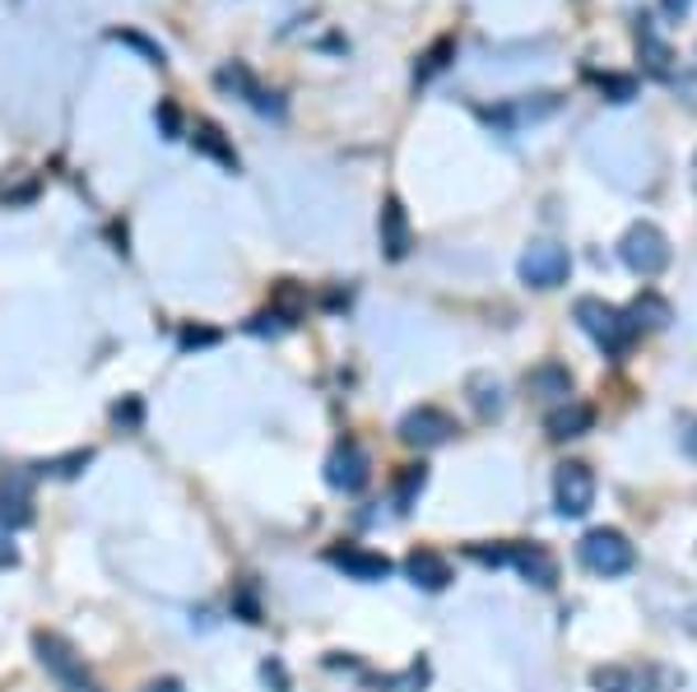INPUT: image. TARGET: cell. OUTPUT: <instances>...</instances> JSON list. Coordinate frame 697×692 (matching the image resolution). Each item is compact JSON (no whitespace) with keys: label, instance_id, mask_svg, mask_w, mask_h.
Returning <instances> with one entry per match:
<instances>
[{"label":"cell","instance_id":"obj_1","mask_svg":"<svg viewBox=\"0 0 697 692\" xmlns=\"http://www.w3.org/2000/svg\"><path fill=\"white\" fill-rule=\"evenodd\" d=\"M572 317H577V326L587 330L604 353H614V359H619V353H627V344L637 340V330H633V321H627V311L600 302V298H581Z\"/></svg>","mask_w":697,"mask_h":692},{"label":"cell","instance_id":"obj_2","mask_svg":"<svg viewBox=\"0 0 697 692\" xmlns=\"http://www.w3.org/2000/svg\"><path fill=\"white\" fill-rule=\"evenodd\" d=\"M577 557H581V567L595 572V576H623V572H633L637 549L627 544V534H623V530L600 525V530H591V534H581Z\"/></svg>","mask_w":697,"mask_h":692},{"label":"cell","instance_id":"obj_3","mask_svg":"<svg viewBox=\"0 0 697 692\" xmlns=\"http://www.w3.org/2000/svg\"><path fill=\"white\" fill-rule=\"evenodd\" d=\"M619 256H623V265L633 275L656 279L669 265V237L656 228V223H633V228L623 233V242H619Z\"/></svg>","mask_w":697,"mask_h":692},{"label":"cell","instance_id":"obj_4","mask_svg":"<svg viewBox=\"0 0 697 692\" xmlns=\"http://www.w3.org/2000/svg\"><path fill=\"white\" fill-rule=\"evenodd\" d=\"M553 507H558V517H587V511L595 507V475H591V465H581V460H563L553 470Z\"/></svg>","mask_w":697,"mask_h":692},{"label":"cell","instance_id":"obj_5","mask_svg":"<svg viewBox=\"0 0 697 692\" xmlns=\"http://www.w3.org/2000/svg\"><path fill=\"white\" fill-rule=\"evenodd\" d=\"M456 437V418L437 409V405H419L400 418V441L404 446H419V451H433V446L452 441Z\"/></svg>","mask_w":697,"mask_h":692},{"label":"cell","instance_id":"obj_6","mask_svg":"<svg viewBox=\"0 0 697 692\" xmlns=\"http://www.w3.org/2000/svg\"><path fill=\"white\" fill-rule=\"evenodd\" d=\"M368 470H372V460L353 437L335 441V451L326 456V483L335 488V493H358V488L368 483Z\"/></svg>","mask_w":697,"mask_h":692},{"label":"cell","instance_id":"obj_7","mask_svg":"<svg viewBox=\"0 0 697 692\" xmlns=\"http://www.w3.org/2000/svg\"><path fill=\"white\" fill-rule=\"evenodd\" d=\"M572 270V256L558 247V242H530L521 256V279L530 288H558Z\"/></svg>","mask_w":697,"mask_h":692},{"label":"cell","instance_id":"obj_8","mask_svg":"<svg viewBox=\"0 0 697 692\" xmlns=\"http://www.w3.org/2000/svg\"><path fill=\"white\" fill-rule=\"evenodd\" d=\"M33 651L42 660V669H47L52 679H61L65 688L84 679V660H80V651L61 632H33Z\"/></svg>","mask_w":697,"mask_h":692},{"label":"cell","instance_id":"obj_9","mask_svg":"<svg viewBox=\"0 0 697 692\" xmlns=\"http://www.w3.org/2000/svg\"><path fill=\"white\" fill-rule=\"evenodd\" d=\"M410 247H414L410 214H404L400 195H387V200H381V252H387V260H404Z\"/></svg>","mask_w":697,"mask_h":692},{"label":"cell","instance_id":"obj_10","mask_svg":"<svg viewBox=\"0 0 697 692\" xmlns=\"http://www.w3.org/2000/svg\"><path fill=\"white\" fill-rule=\"evenodd\" d=\"M507 567H516V572H521L526 582L539 586V590H549V586L558 582V557H553L545 544H511Z\"/></svg>","mask_w":697,"mask_h":692},{"label":"cell","instance_id":"obj_11","mask_svg":"<svg viewBox=\"0 0 697 692\" xmlns=\"http://www.w3.org/2000/svg\"><path fill=\"white\" fill-rule=\"evenodd\" d=\"M404 576L419 586V590H429V595H437V590H446L452 586V563L437 553V549H414L410 557H404Z\"/></svg>","mask_w":697,"mask_h":692},{"label":"cell","instance_id":"obj_12","mask_svg":"<svg viewBox=\"0 0 697 692\" xmlns=\"http://www.w3.org/2000/svg\"><path fill=\"white\" fill-rule=\"evenodd\" d=\"M326 557L340 572H349L353 582H387V576H391V557L372 553V549H330Z\"/></svg>","mask_w":697,"mask_h":692},{"label":"cell","instance_id":"obj_13","mask_svg":"<svg viewBox=\"0 0 697 692\" xmlns=\"http://www.w3.org/2000/svg\"><path fill=\"white\" fill-rule=\"evenodd\" d=\"M591 423H595V409L591 405H558L549 418H545V433L553 437V441H572V437H587L591 433Z\"/></svg>","mask_w":697,"mask_h":692},{"label":"cell","instance_id":"obj_14","mask_svg":"<svg viewBox=\"0 0 697 692\" xmlns=\"http://www.w3.org/2000/svg\"><path fill=\"white\" fill-rule=\"evenodd\" d=\"M591 683H595V692H651V674L633 664H600Z\"/></svg>","mask_w":697,"mask_h":692},{"label":"cell","instance_id":"obj_15","mask_svg":"<svg viewBox=\"0 0 697 692\" xmlns=\"http://www.w3.org/2000/svg\"><path fill=\"white\" fill-rule=\"evenodd\" d=\"M465 395H469V405H475L479 418H498L507 409V400H503V382L493 372H475L465 382Z\"/></svg>","mask_w":697,"mask_h":692},{"label":"cell","instance_id":"obj_16","mask_svg":"<svg viewBox=\"0 0 697 692\" xmlns=\"http://www.w3.org/2000/svg\"><path fill=\"white\" fill-rule=\"evenodd\" d=\"M191 145H196V153H205V159H214L219 168L237 172V153H233V145H229V140H223V130H219L214 121H196Z\"/></svg>","mask_w":697,"mask_h":692},{"label":"cell","instance_id":"obj_17","mask_svg":"<svg viewBox=\"0 0 697 692\" xmlns=\"http://www.w3.org/2000/svg\"><path fill=\"white\" fill-rule=\"evenodd\" d=\"M637 52H642V65L656 79H665L669 75V61H674V52H669V42H661L656 38V29H651V19H637Z\"/></svg>","mask_w":697,"mask_h":692},{"label":"cell","instance_id":"obj_18","mask_svg":"<svg viewBox=\"0 0 697 692\" xmlns=\"http://www.w3.org/2000/svg\"><path fill=\"white\" fill-rule=\"evenodd\" d=\"M627 321H633V330H665L674 321V307L661 294H637L627 307Z\"/></svg>","mask_w":697,"mask_h":692},{"label":"cell","instance_id":"obj_19","mask_svg":"<svg viewBox=\"0 0 697 692\" xmlns=\"http://www.w3.org/2000/svg\"><path fill=\"white\" fill-rule=\"evenodd\" d=\"M33 521V498L19 483H0V530H24Z\"/></svg>","mask_w":697,"mask_h":692},{"label":"cell","instance_id":"obj_20","mask_svg":"<svg viewBox=\"0 0 697 692\" xmlns=\"http://www.w3.org/2000/svg\"><path fill=\"white\" fill-rule=\"evenodd\" d=\"M214 84L223 88V94H237V98H246V103H252V107H256V98H261V84H256V75H252V71H246V65H242V61H233V65H223V71L214 75Z\"/></svg>","mask_w":697,"mask_h":692},{"label":"cell","instance_id":"obj_21","mask_svg":"<svg viewBox=\"0 0 697 692\" xmlns=\"http://www.w3.org/2000/svg\"><path fill=\"white\" fill-rule=\"evenodd\" d=\"M530 391H539V395H568L572 391V376H568V368L545 363V368L530 372Z\"/></svg>","mask_w":697,"mask_h":692},{"label":"cell","instance_id":"obj_22","mask_svg":"<svg viewBox=\"0 0 697 692\" xmlns=\"http://www.w3.org/2000/svg\"><path fill=\"white\" fill-rule=\"evenodd\" d=\"M423 483H429V470H423V465H410V470L400 475V483H395V511H410L414 498L423 493Z\"/></svg>","mask_w":697,"mask_h":692},{"label":"cell","instance_id":"obj_23","mask_svg":"<svg viewBox=\"0 0 697 692\" xmlns=\"http://www.w3.org/2000/svg\"><path fill=\"white\" fill-rule=\"evenodd\" d=\"M600 88L610 94V103H633L637 79H627V75H600Z\"/></svg>","mask_w":697,"mask_h":692},{"label":"cell","instance_id":"obj_24","mask_svg":"<svg viewBox=\"0 0 697 692\" xmlns=\"http://www.w3.org/2000/svg\"><path fill=\"white\" fill-rule=\"evenodd\" d=\"M452 52H456V42H452V38H442V42H437V47H433L429 56H423V61H419V79H429V75H437V71H442V65H446V56H452Z\"/></svg>","mask_w":697,"mask_h":692},{"label":"cell","instance_id":"obj_25","mask_svg":"<svg viewBox=\"0 0 697 692\" xmlns=\"http://www.w3.org/2000/svg\"><path fill=\"white\" fill-rule=\"evenodd\" d=\"M88 460H94V451H71V456H61V460H52V465H47V470H52L56 479H75V475L84 470V465H88Z\"/></svg>","mask_w":697,"mask_h":692},{"label":"cell","instance_id":"obj_26","mask_svg":"<svg viewBox=\"0 0 697 692\" xmlns=\"http://www.w3.org/2000/svg\"><path fill=\"white\" fill-rule=\"evenodd\" d=\"M469 557L475 563H484V567H507V557H511V544H469Z\"/></svg>","mask_w":697,"mask_h":692},{"label":"cell","instance_id":"obj_27","mask_svg":"<svg viewBox=\"0 0 697 692\" xmlns=\"http://www.w3.org/2000/svg\"><path fill=\"white\" fill-rule=\"evenodd\" d=\"M140 418H145L140 400H117V405H112V423H117V428H140Z\"/></svg>","mask_w":697,"mask_h":692},{"label":"cell","instance_id":"obj_28","mask_svg":"<svg viewBox=\"0 0 697 692\" xmlns=\"http://www.w3.org/2000/svg\"><path fill=\"white\" fill-rule=\"evenodd\" d=\"M112 38H117V42H130V47H140L154 65H163V47H154V42L149 38H140V33H130V29H112Z\"/></svg>","mask_w":697,"mask_h":692},{"label":"cell","instance_id":"obj_29","mask_svg":"<svg viewBox=\"0 0 697 692\" xmlns=\"http://www.w3.org/2000/svg\"><path fill=\"white\" fill-rule=\"evenodd\" d=\"M679 451L697 460V414H679Z\"/></svg>","mask_w":697,"mask_h":692},{"label":"cell","instance_id":"obj_30","mask_svg":"<svg viewBox=\"0 0 697 692\" xmlns=\"http://www.w3.org/2000/svg\"><path fill=\"white\" fill-rule=\"evenodd\" d=\"M154 121L163 126V140H177V136H182V117H177V107H172V103H163L159 111H154Z\"/></svg>","mask_w":697,"mask_h":692},{"label":"cell","instance_id":"obj_31","mask_svg":"<svg viewBox=\"0 0 697 692\" xmlns=\"http://www.w3.org/2000/svg\"><path fill=\"white\" fill-rule=\"evenodd\" d=\"M210 344H219V330H196V326L182 330V349H210Z\"/></svg>","mask_w":697,"mask_h":692},{"label":"cell","instance_id":"obj_32","mask_svg":"<svg viewBox=\"0 0 697 692\" xmlns=\"http://www.w3.org/2000/svg\"><path fill=\"white\" fill-rule=\"evenodd\" d=\"M261 679H265V688L288 692V674H284V664H279V660H265V664H261Z\"/></svg>","mask_w":697,"mask_h":692},{"label":"cell","instance_id":"obj_33","mask_svg":"<svg viewBox=\"0 0 697 692\" xmlns=\"http://www.w3.org/2000/svg\"><path fill=\"white\" fill-rule=\"evenodd\" d=\"M19 563V549H14V534L10 530H0V572L14 567Z\"/></svg>","mask_w":697,"mask_h":692},{"label":"cell","instance_id":"obj_34","mask_svg":"<svg viewBox=\"0 0 697 692\" xmlns=\"http://www.w3.org/2000/svg\"><path fill=\"white\" fill-rule=\"evenodd\" d=\"M674 88H679V94H684L688 103H697V75H688V79H679V84H674Z\"/></svg>","mask_w":697,"mask_h":692},{"label":"cell","instance_id":"obj_35","mask_svg":"<svg viewBox=\"0 0 697 692\" xmlns=\"http://www.w3.org/2000/svg\"><path fill=\"white\" fill-rule=\"evenodd\" d=\"M145 692H182V683H177V679H154Z\"/></svg>","mask_w":697,"mask_h":692},{"label":"cell","instance_id":"obj_36","mask_svg":"<svg viewBox=\"0 0 697 692\" xmlns=\"http://www.w3.org/2000/svg\"><path fill=\"white\" fill-rule=\"evenodd\" d=\"M665 10H669V14H684V10H688V0H665Z\"/></svg>","mask_w":697,"mask_h":692},{"label":"cell","instance_id":"obj_37","mask_svg":"<svg viewBox=\"0 0 697 692\" xmlns=\"http://www.w3.org/2000/svg\"><path fill=\"white\" fill-rule=\"evenodd\" d=\"M71 692H103V688H94L88 679H80V683H71Z\"/></svg>","mask_w":697,"mask_h":692},{"label":"cell","instance_id":"obj_38","mask_svg":"<svg viewBox=\"0 0 697 692\" xmlns=\"http://www.w3.org/2000/svg\"><path fill=\"white\" fill-rule=\"evenodd\" d=\"M693 172H697V163H693Z\"/></svg>","mask_w":697,"mask_h":692}]
</instances>
